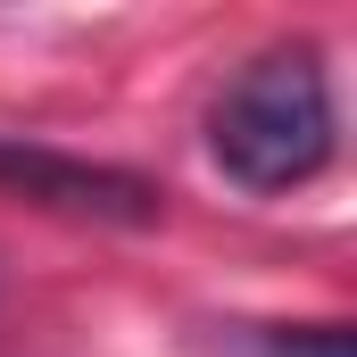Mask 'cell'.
Segmentation results:
<instances>
[{"label":"cell","mask_w":357,"mask_h":357,"mask_svg":"<svg viewBox=\"0 0 357 357\" xmlns=\"http://www.w3.org/2000/svg\"><path fill=\"white\" fill-rule=\"evenodd\" d=\"M0 191L33 199L50 216H91V225H158V183L125 175L108 158H75L25 133H0Z\"/></svg>","instance_id":"obj_2"},{"label":"cell","mask_w":357,"mask_h":357,"mask_svg":"<svg viewBox=\"0 0 357 357\" xmlns=\"http://www.w3.org/2000/svg\"><path fill=\"white\" fill-rule=\"evenodd\" d=\"M208 150L241 191H299L333 167V84L307 42L258 50L208 108Z\"/></svg>","instance_id":"obj_1"}]
</instances>
